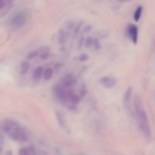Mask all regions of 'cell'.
I'll use <instances>...</instances> for the list:
<instances>
[{"mask_svg":"<svg viewBox=\"0 0 155 155\" xmlns=\"http://www.w3.org/2000/svg\"><path fill=\"white\" fill-rule=\"evenodd\" d=\"M133 107H134L135 114H136L138 124H139L142 133L146 139H150L151 137V128H150L148 115H147L145 110L142 108V101L138 95H136L134 98Z\"/></svg>","mask_w":155,"mask_h":155,"instance_id":"6da1fadb","label":"cell"},{"mask_svg":"<svg viewBox=\"0 0 155 155\" xmlns=\"http://www.w3.org/2000/svg\"><path fill=\"white\" fill-rule=\"evenodd\" d=\"M27 14L24 12L16 14L11 20V26L15 29H20L25 25L27 22Z\"/></svg>","mask_w":155,"mask_h":155,"instance_id":"7a4b0ae2","label":"cell"},{"mask_svg":"<svg viewBox=\"0 0 155 155\" xmlns=\"http://www.w3.org/2000/svg\"><path fill=\"white\" fill-rule=\"evenodd\" d=\"M9 136L12 139L17 142H26L28 140V136L24 130L21 128L19 126L15 127L12 131L9 133Z\"/></svg>","mask_w":155,"mask_h":155,"instance_id":"3957f363","label":"cell"},{"mask_svg":"<svg viewBox=\"0 0 155 155\" xmlns=\"http://www.w3.org/2000/svg\"><path fill=\"white\" fill-rule=\"evenodd\" d=\"M69 89H66L61 84L57 85L54 88V94L61 101H65L69 98L71 95L73 94Z\"/></svg>","mask_w":155,"mask_h":155,"instance_id":"277c9868","label":"cell"},{"mask_svg":"<svg viewBox=\"0 0 155 155\" xmlns=\"http://www.w3.org/2000/svg\"><path fill=\"white\" fill-rule=\"evenodd\" d=\"M101 82V84L104 87L107 88V89H110V88L114 87L117 85V81L116 79L114 77H104L101 79L100 80Z\"/></svg>","mask_w":155,"mask_h":155,"instance_id":"5b68a950","label":"cell"},{"mask_svg":"<svg viewBox=\"0 0 155 155\" xmlns=\"http://www.w3.org/2000/svg\"><path fill=\"white\" fill-rule=\"evenodd\" d=\"M132 92H133V89L132 87H129L127 90L124 93V104L125 106V108L127 110L130 109V105H131V98H132Z\"/></svg>","mask_w":155,"mask_h":155,"instance_id":"8992f818","label":"cell"},{"mask_svg":"<svg viewBox=\"0 0 155 155\" xmlns=\"http://www.w3.org/2000/svg\"><path fill=\"white\" fill-rule=\"evenodd\" d=\"M18 124L15 121L12 120H6L5 121L4 124H3V130L5 133H8L9 134L11 131L13 130L15 127H18Z\"/></svg>","mask_w":155,"mask_h":155,"instance_id":"52a82bcc","label":"cell"},{"mask_svg":"<svg viewBox=\"0 0 155 155\" xmlns=\"http://www.w3.org/2000/svg\"><path fill=\"white\" fill-rule=\"evenodd\" d=\"M128 33L129 36L131 38L132 41L133 43L136 44L138 41V27L134 24H132L130 26L128 29Z\"/></svg>","mask_w":155,"mask_h":155,"instance_id":"ba28073f","label":"cell"},{"mask_svg":"<svg viewBox=\"0 0 155 155\" xmlns=\"http://www.w3.org/2000/svg\"><path fill=\"white\" fill-rule=\"evenodd\" d=\"M75 84V80L72 76H66L61 80V85L66 89H71Z\"/></svg>","mask_w":155,"mask_h":155,"instance_id":"9c48e42d","label":"cell"},{"mask_svg":"<svg viewBox=\"0 0 155 155\" xmlns=\"http://www.w3.org/2000/svg\"><path fill=\"white\" fill-rule=\"evenodd\" d=\"M56 118H57L58 123L59 126L61 127L62 129H65L67 127L66 123V118H65L64 115L60 111H56Z\"/></svg>","mask_w":155,"mask_h":155,"instance_id":"30bf717a","label":"cell"},{"mask_svg":"<svg viewBox=\"0 0 155 155\" xmlns=\"http://www.w3.org/2000/svg\"><path fill=\"white\" fill-rule=\"evenodd\" d=\"M43 68L42 67L39 66L34 70L33 74V80H36V81H39V80L41 79V77H42L43 75Z\"/></svg>","mask_w":155,"mask_h":155,"instance_id":"8fae6325","label":"cell"},{"mask_svg":"<svg viewBox=\"0 0 155 155\" xmlns=\"http://www.w3.org/2000/svg\"><path fill=\"white\" fill-rule=\"evenodd\" d=\"M53 74H54V70L51 68H48L43 71V77L45 80H49L52 78Z\"/></svg>","mask_w":155,"mask_h":155,"instance_id":"7c38bea8","label":"cell"},{"mask_svg":"<svg viewBox=\"0 0 155 155\" xmlns=\"http://www.w3.org/2000/svg\"><path fill=\"white\" fill-rule=\"evenodd\" d=\"M58 42L60 44H64L66 42V33L64 30H60L58 32Z\"/></svg>","mask_w":155,"mask_h":155,"instance_id":"4fadbf2b","label":"cell"},{"mask_svg":"<svg viewBox=\"0 0 155 155\" xmlns=\"http://www.w3.org/2000/svg\"><path fill=\"white\" fill-rule=\"evenodd\" d=\"M30 68V64L27 61H22L21 64V67H20V71H21V74H26L27 71H29Z\"/></svg>","mask_w":155,"mask_h":155,"instance_id":"5bb4252c","label":"cell"},{"mask_svg":"<svg viewBox=\"0 0 155 155\" xmlns=\"http://www.w3.org/2000/svg\"><path fill=\"white\" fill-rule=\"evenodd\" d=\"M142 6H139V7L136 8V12H135L134 14V20L136 22H138V21L140 20L141 16H142Z\"/></svg>","mask_w":155,"mask_h":155,"instance_id":"9a60e30c","label":"cell"},{"mask_svg":"<svg viewBox=\"0 0 155 155\" xmlns=\"http://www.w3.org/2000/svg\"><path fill=\"white\" fill-rule=\"evenodd\" d=\"M68 99H69L70 101H71L73 104H74V105H75V104H79V103L80 102V101H81L80 96H78L77 95H75V94L74 93H73L72 95H71V96L69 97Z\"/></svg>","mask_w":155,"mask_h":155,"instance_id":"2e32d148","label":"cell"},{"mask_svg":"<svg viewBox=\"0 0 155 155\" xmlns=\"http://www.w3.org/2000/svg\"><path fill=\"white\" fill-rule=\"evenodd\" d=\"M35 154V151L30 148H21L19 151L20 155H28V154Z\"/></svg>","mask_w":155,"mask_h":155,"instance_id":"e0dca14e","label":"cell"},{"mask_svg":"<svg viewBox=\"0 0 155 155\" xmlns=\"http://www.w3.org/2000/svg\"><path fill=\"white\" fill-rule=\"evenodd\" d=\"M93 45H94V47H95V48L96 50H99L100 48H101V43H100L99 40H98V39H93Z\"/></svg>","mask_w":155,"mask_h":155,"instance_id":"ac0fdd59","label":"cell"},{"mask_svg":"<svg viewBox=\"0 0 155 155\" xmlns=\"http://www.w3.org/2000/svg\"><path fill=\"white\" fill-rule=\"evenodd\" d=\"M49 51H42V53H41L40 54V58L42 59V60H45V59H47L48 58V56H49Z\"/></svg>","mask_w":155,"mask_h":155,"instance_id":"d6986e66","label":"cell"},{"mask_svg":"<svg viewBox=\"0 0 155 155\" xmlns=\"http://www.w3.org/2000/svg\"><path fill=\"white\" fill-rule=\"evenodd\" d=\"M12 2V0H0V10L2 9L6 5L9 4Z\"/></svg>","mask_w":155,"mask_h":155,"instance_id":"ffe728a7","label":"cell"},{"mask_svg":"<svg viewBox=\"0 0 155 155\" xmlns=\"http://www.w3.org/2000/svg\"><path fill=\"white\" fill-rule=\"evenodd\" d=\"M37 55H38V51H33L27 54V58L33 59V58H36Z\"/></svg>","mask_w":155,"mask_h":155,"instance_id":"44dd1931","label":"cell"},{"mask_svg":"<svg viewBox=\"0 0 155 155\" xmlns=\"http://www.w3.org/2000/svg\"><path fill=\"white\" fill-rule=\"evenodd\" d=\"M93 45V39L92 37H88L86 40V46L87 48L91 47Z\"/></svg>","mask_w":155,"mask_h":155,"instance_id":"7402d4cb","label":"cell"},{"mask_svg":"<svg viewBox=\"0 0 155 155\" xmlns=\"http://www.w3.org/2000/svg\"><path fill=\"white\" fill-rule=\"evenodd\" d=\"M88 59H89V56L86 54H85V53L81 54L79 56V61H86Z\"/></svg>","mask_w":155,"mask_h":155,"instance_id":"603a6c76","label":"cell"},{"mask_svg":"<svg viewBox=\"0 0 155 155\" xmlns=\"http://www.w3.org/2000/svg\"><path fill=\"white\" fill-rule=\"evenodd\" d=\"M80 94H81V95L83 97H85L86 96V94H87V89H86V87L85 85H83V86H82L81 91H80Z\"/></svg>","mask_w":155,"mask_h":155,"instance_id":"cb8c5ba5","label":"cell"},{"mask_svg":"<svg viewBox=\"0 0 155 155\" xmlns=\"http://www.w3.org/2000/svg\"><path fill=\"white\" fill-rule=\"evenodd\" d=\"M117 1H120V2H127V1H130V0H117Z\"/></svg>","mask_w":155,"mask_h":155,"instance_id":"d4e9b609","label":"cell"}]
</instances>
